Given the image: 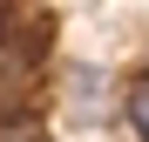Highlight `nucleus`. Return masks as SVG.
Here are the masks:
<instances>
[{"label": "nucleus", "mask_w": 149, "mask_h": 142, "mask_svg": "<svg viewBox=\"0 0 149 142\" xmlns=\"http://www.w3.org/2000/svg\"><path fill=\"white\" fill-rule=\"evenodd\" d=\"M102 68H74L68 75V95H74V108H81V122H102Z\"/></svg>", "instance_id": "obj_1"}, {"label": "nucleus", "mask_w": 149, "mask_h": 142, "mask_svg": "<svg viewBox=\"0 0 149 142\" xmlns=\"http://www.w3.org/2000/svg\"><path fill=\"white\" fill-rule=\"evenodd\" d=\"M129 129H136V135L149 142V75H142V81L129 88Z\"/></svg>", "instance_id": "obj_2"}, {"label": "nucleus", "mask_w": 149, "mask_h": 142, "mask_svg": "<svg viewBox=\"0 0 149 142\" xmlns=\"http://www.w3.org/2000/svg\"><path fill=\"white\" fill-rule=\"evenodd\" d=\"M0 142H41L34 129H7V135H0Z\"/></svg>", "instance_id": "obj_3"}]
</instances>
